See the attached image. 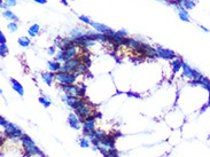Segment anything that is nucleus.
Segmentation results:
<instances>
[{"label":"nucleus","instance_id":"obj_26","mask_svg":"<svg viewBox=\"0 0 210 157\" xmlns=\"http://www.w3.org/2000/svg\"><path fill=\"white\" fill-rule=\"evenodd\" d=\"M39 102L44 107H50V105H51V100L48 98H46V97H43V95L39 98Z\"/></svg>","mask_w":210,"mask_h":157},{"label":"nucleus","instance_id":"obj_36","mask_svg":"<svg viewBox=\"0 0 210 157\" xmlns=\"http://www.w3.org/2000/svg\"><path fill=\"white\" fill-rule=\"evenodd\" d=\"M35 1L38 2V3H42V5H45L47 2V0H35Z\"/></svg>","mask_w":210,"mask_h":157},{"label":"nucleus","instance_id":"obj_34","mask_svg":"<svg viewBox=\"0 0 210 157\" xmlns=\"http://www.w3.org/2000/svg\"><path fill=\"white\" fill-rule=\"evenodd\" d=\"M0 44H6V38L2 32H0Z\"/></svg>","mask_w":210,"mask_h":157},{"label":"nucleus","instance_id":"obj_39","mask_svg":"<svg viewBox=\"0 0 210 157\" xmlns=\"http://www.w3.org/2000/svg\"><path fill=\"white\" fill-rule=\"evenodd\" d=\"M162 1H166V0H162Z\"/></svg>","mask_w":210,"mask_h":157},{"label":"nucleus","instance_id":"obj_13","mask_svg":"<svg viewBox=\"0 0 210 157\" xmlns=\"http://www.w3.org/2000/svg\"><path fill=\"white\" fill-rule=\"evenodd\" d=\"M126 45H127L130 48H132V50H134V51L137 52V51H139V50L142 47L144 44H141L140 41H137V40H134V39L126 38Z\"/></svg>","mask_w":210,"mask_h":157},{"label":"nucleus","instance_id":"obj_24","mask_svg":"<svg viewBox=\"0 0 210 157\" xmlns=\"http://www.w3.org/2000/svg\"><path fill=\"white\" fill-rule=\"evenodd\" d=\"M87 67L89 65H86L84 62H82L79 65H78V68H77V70H76V75H78V73H84V72H86L87 71Z\"/></svg>","mask_w":210,"mask_h":157},{"label":"nucleus","instance_id":"obj_12","mask_svg":"<svg viewBox=\"0 0 210 157\" xmlns=\"http://www.w3.org/2000/svg\"><path fill=\"white\" fill-rule=\"evenodd\" d=\"M70 35H71L72 40H78V39L83 38L86 35V32H84V30H82L80 28H75L74 30H71Z\"/></svg>","mask_w":210,"mask_h":157},{"label":"nucleus","instance_id":"obj_29","mask_svg":"<svg viewBox=\"0 0 210 157\" xmlns=\"http://www.w3.org/2000/svg\"><path fill=\"white\" fill-rule=\"evenodd\" d=\"M79 20H80L82 22H84L85 24H91V22H92L87 16H84V15H80V16H79Z\"/></svg>","mask_w":210,"mask_h":157},{"label":"nucleus","instance_id":"obj_5","mask_svg":"<svg viewBox=\"0 0 210 157\" xmlns=\"http://www.w3.org/2000/svg\"><path fill=\"white\" fill-rule=\"evenodd\" d=\"M5 134L9 138H21L23 135L21 128H18L16 125L12 124V123H8V125L5 127Z\"/></svg>","mask_w":210,"mask_h":157},{"label":"nucleus","instance_id":"obj_11","mask_svg":"<svg viewBox=\"0 0 210 157\" xmlns=\"http://www.w3.org/2000/svg\"><path fill=\"white\" fill-rule=\"evenodd\" d=\"M178 6V9H179V13H178V16L179 18L183 21V22H190V17H188V12L187 9H185L181 5H177Z\"/></svg>","mask_w":210,"mask_h":157},{"label":"nucleus","instance_id":"obj_38","mask_svg":"<svg viewBox=\"0 0 210 157\" xmlns=\"http://www.w3.org/2000/svg\"><path fill=\"white\" fill-rule=\"evenodd\" d=\"M169 1H176V0H169Z\"/></svg>","mask_w":210,"mask_h":157},{"label":"nucleus","instance_id":"obj_15","mask_svg":"<svg viewBox=\"0 0 210 157\" xmlns=\"http://www.w3.org/2000/svg\"><path fill=\"white\" fill-rule=\"evenodd\" d=\"M183 71H184V76L185 77H187L188 79H193L194 69H192L187 63H183Z\"/></svg>","mask_w":210,"mask_h":157},{"label":"nucleus","instance_id":"obj_10","mask_svg":"<svg viewBox=\"0 0 210 157\" xmlns=\"http://www.w3.org/2000/svg\"><path fill=\"white\" fill-rule=\"evenodd\" d=\"M68 123L72 128L78 130L79 128V117L76 114H70L68 117Z\"/></svg>","mask_w":210,"mask_h":157},{"label":"nucleus","instance_id":"obj_17","mask_svg":"<svg viewBox=\"0 0 210 157\" xmlns=\"http://www.w3.org/2000/svg\"><path fill=\"white\" fill-rule=\"evenodd\" d=\"M61 65L62 64H60V62H55V61H50L47 63V67L51 72H59L61 69Z\"/></svg>","mask_w":210,"mask_h":157},{"label":"nucleus","instance_id":"obj_23","mask_svg":"<svg viewBox=\"0 0 210 157\" xmlns=\"http://www.w3.org/2000/svg\"><path fill=\"white\" fill-rule=\"evenodd\" d=\"M30 39L28 38V37H21V38H18V45L20 46H22V47H28L29 45H30Z\"/></svg>","mask_w":210,"mask_h":157},{"label":"nucleus","instance_id":"obj_14","mask_svg":"<svg viewBox=\"0 0 210 157\" xmlns=\"http://www.w3.org/2000/svg\"><path fill=\"white\" fill-rule=\"evenodd\" d=\"M10 84H12V86H13V88H14V91L15 92H17L21 97H23V94H24V91H23V87H22V85L17 82V80H15V79H13V78H10Z\"/></svg>","mask_w":210,"mask_h":157},{"label":"nucleus","instance_id":"obj_33","mask_svg":"<svg viewBox=\"0 0 210 157\" xmlns=\"http://www.w3.org/2000/svg\"><path fill=\"white\" fill-rule=\"evenodd\" d=\"M117 35L118 36H121V37H126V30H119V31H117Z\"/></svg>","mask_w":210,"mask_h":157},{"label":"nucleus","instance_id":"obj_28","mask_svg":"<svg viewBox=\"0 0 210 157\" xmlns=\"http://www.w3.org/2000/svg\"><path fill=\"white\" fill-rule=\"evenodd\" d=\"M8 52V48L6 46V44H0V55L1 56H5Z\"/></svg>","mask_w":210,"mask_h":157},{"label":"nucleus","instance_id":"obj_19","mask_svg":"<svg viewBox=\"0 0 210 157\" xmlns=\"http://www.w3.org/2000/svg\"><path fill=\"white\" fill-rule=\"evenodd\" d=\"M194 84H199V85H201V86H203V87H206L208 91L210 92V80L209 79H207L206 77H201L198 82H194Z\"/></svg>","mask_w":210,"mask_h":157},{"label":"nucleus","instance_id":"obj_6","mask_svg":"<svg viewBox=\"0 0 210 157\" xmlns=\"http://www.w3.org/2000/svg\"><path fill=\"white\" fill-rule=\"evenodd\" d=\"M77 43L75 40H72V44L71 45H68L63 48V52H64V56H65V61L67 60H70V58H75L78 54V47L76 46Z\"/></svg>","mask_w":210,"mask_h":157},{"label":"nucleus","instance_id":"obj_21","mask_svg":"<svg viewBox=\"0 0 210 157\" xmlns=\"http://www.w3.org/2000/svg\"><path fill=\"white\" fill-rule=\"evenodd\" d=\"M180 68H183V61L179 58H176L172 61V70L173 72H177L178 70H180Z\"/></svg>","mask_w":210,"mask_h":157},{"label":"nucleus","instance_id":"obj_7","mask_svg":"<svg viewBox=\"0 0 210 157\" xmlns=\"http://www.w3.org/2000/svg\"><path fill=\"white\" fill-rule=\"evenodd\" d=\"M62 100L69 105L70 108H72V109H76L78 105L83 102V99L82 98H79V97H72V95H67V94L62 97Z\"/></svg>","mask_w":210,"mask_h":157},{"label":"nucleus","instance_id":"obj_22","mask_svg":"<svg viewBox=\"0 0 210 157\" xmlns=\"http://www.w3.org/2000/svg\"><path fill=\"white\" fill-rule=\"evenodd\" d=\"M39 30H40V27H39V24H33V25H31V28L29 29V35L31 36V37H35V36H37L38 35V32H39Z\"/></svg>","mask_w":210,"mask_h":157},{"label":"nucleus","instance_id":"obj_4","mask_svg":"<svg viewBox=\"0 0 210 157\" xmlns=\"http://www.w3.org/2000/svg\"><path fill=\"white\" fill-rule=\"evenodd\" d=\"M75 112H76V115L79 117V119H82V120H84V119H85L86 117H89L90 115H93V114H94L93 110H92V108L87 105L86 102H84V100H83V102H82L80 105L75 109Z\"/></svg>","mask_w":210,"mask_h":157},{"label":"nucleus","instance_id":"obj_20","mask_svg":"<svg viewBox=\"0 0 210 157\" xmlns=\"http://www.w3.org/2000/svg\"><path fill=\"white\" fill-rule=\"evenodd\" d=\"M2 16H3L5 18L13 20V22H17V21H18V17H17L13 12H10V10H5V12L2 13Z\"/></svg>","mask_w":210,"mask_h":157},{"label":"nucleus","instance_id":"obj_35","mask_svg":"<svg viewBox=\"0 0 210 157\" xmlns=\"http://www.w3.org/2000/svg\"><path fill=\"white\" fill-rule=\"evenodd\" d=\"M54 53H55V47L48 48V54H50V55H54Z\"/></svg>","mask_w":210,"mask_h":157},{"label":"nucleus","instance_id":"obj_16","mask_svg":"<svg viewBox=\"0 0 210 157\" xmlns=\"http://www.w3.org/2000/svg\"><path fill=\"white\" fill-rule=\"evenodd\" d=\"M42 78H43V80L47 84V85H51L53 83V80L55 79V75L51 72V71H48V72H44V73H42Z\"/></svg>","mask_w":210,"mask_h":157},{"label":"nucleus","instance_id":"obj_30","mask_svg":"<svg viewBox=\"0 0 210 157\" xmlns=\"http://www.w3.org/2000/svg\"><path fill=\"white\" fill-rule=\"evenodd\" d=\"M5 5H6L7 7L15 6V5H16V0H5Z\"/></svg>","mask_w":210,"mask_h":157},{"label":"nucleus","instance_id":"obj_8","mask_svg":"<svg viewBox=\"0 0 210 157\" xmlns=\"http://www.w3.org/2000/svg\"><path fill=\"white\" fill-rule=\"evenodd\" d=\"M156 51H158V56L162 57V58H164V60H173L176 57L175 52H172L170 50H165V48H162V47H158Z\"/></svg>","mask_w":210,"mask_h":157},{"label":"nucleus","instance_id":"obj_27","mask_svg":"<svg viewBox=\"0 0 210 157\" xmlns=\"http://www.w3.org/2000/svg\"><path fill=\"white\" fill-rule=\"evenodd\" d=\"M7 28H8V30H9V31H12V32L17 31V29H18V27H17L16 22H10V23L7 25Z\"/></svg>","mask_w":210,"mask_h":157},{"label":"nucleus","instance_id":"obj_2","mask_svg":"<svg viewBox=\"0 0 210 157\" xmlns=\"http://www.w3.org/2000/svg\"><path fill=\"white\" fill-rule=\"evenodd\" d=\"M76 79H77L76 73L62 72V71H59L55 73V80L59 82L61 85H74Z\"/></svg>","mask_w":210,"mask_h":157},{"label":"nucleus","instance_id":"obj_18","mask_svg":"<svg viewBox=\"0 0 210 157\" xmlns=\"http://www.w3.org/2000/svg\"><path fill=\"white\" fill-rule=\"evenodd\" d=\"M198 2V0H183L181 3H178V5H181L185 9H193L195 7V3Z\"/></svg>","mask_w":210,"mask_h":157},{"label":"nucleus","instance_id":"obj_1","mask_svg":"<svg viewBox=\"0 0 210 157\" xmlns=\"http://www.w3.org/2000/svg\"><path fill=\"white\" fill-rule=\"evenodd\" d=\"M20 139H21V141H22V145H23L24 150H25L29 155H38V156L44 157L42 150L35 145V142H33L28 135H24V134H23Z\"/></svg>","mask_w":210,"mask_h":157},{"label":"nucleus","instance_id":"obj_3","mask_svg":"<svg viewBox=\"0 0 210 157\" xmlns=\"http://www.w3.org/2000/svg\"><path fill=\"white\" fill-rule=\"evenodd\" d=\"M80 63H82V60H80V58H77V57L67 60V61H64V62L62 63L60 71H62V72L75 73L76 70H77V68H78V65H79Z\"/></svg>","mask_w":210,"mask_h":157},{"label":"nucleus","instance_id":"obj_37","mask_svg":"<svg viewBox=\"0 0 210 157\" xmlns=\"http://www.w3.org/2000/svg\"><path fill=\"white\" fill-rule=\"evenodd\" d=\"M201 29H202L203 31H206V32H209V29H208V28H206V27H203V25H201Z\"/></svg>","mask_w":210,"mask_h":157},{"label":"nucleus","instance_id":"obj_31","mask_svg":"<svg viewBox=\"0 0 210 157\" xmlns=\"http://www.w3.org/2000/svg\"><path fill=\"white\" fill-rule=\"evenodd\" d=\"M0 124H1V126L6 127V126L8 125V122H7V120H6V119H5V118L1 116V117H0Z\"/></svg>","mask_w":210,"mask_h":157},{"label":"nucleus","instance_id":"obj_9","mask_svg":"<svg viewBox=\"0 0 210 157\" xmlns=\"http://www.w3.org/2000/svg\"><path fill=\"white\" fill-rule=\"evenodd\" d=\"M91 25L94 28L95 31L100 32V33H109L110 31H112L110 28H108L105 24H101V23H98V22H91Z\"/></svg>","mask_w":210,"mask_h":157},{"label":"nucleus","instance_id":"obj_25","mask_svg":"<svg viewBox=\"0 0 210 157\" xmlns=\"http://www.w3.org/2000/svg\"><path fill=\"white\" fill-rule=\"evenodd\" d=\"M55 60H56V62H64L65 61V56H64L63 50H60V52H57V54L55 55Z\"/></svg>","mask_w":210,"mask_h":157},{"label":"nucleus","instance_id":"obj_32","mask_svg":"<svg viewBox=\"0 0 210 157\" xmlns=\"http://www.w3.org/2000/svg\"><path fill=\"white\" fill-rule=\"evenodd\" d=\"M80 146H82V147H89L90 143H89V141H87L86 139H82V140H80Z\"/></svg>","mask_w":210,"mask_h":157}]
</instances>
